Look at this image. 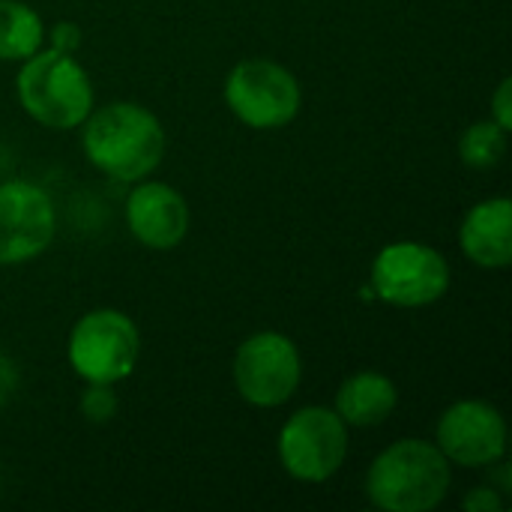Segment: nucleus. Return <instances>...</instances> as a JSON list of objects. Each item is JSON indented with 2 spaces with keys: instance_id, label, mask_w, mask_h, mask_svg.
<instances>
[{
  "instance_id": "6",
  "label": "nucleus",
  "mask_w": 512,
  "mask_h": 512,
  "mask_svg": "<svg viewBox=\"0 0 512 512\" xmlns=\"http://www.w3.org/2000/svg\"><path fill=\"white\" fill-rule=\"evenodd\" d=\"M228 111L249 129H282L297 120L303 108V87L297 75L267 57L240 60L222 87Z\"/></svg>"
},
{
  "instance_id": "13",
  "label": "nucleus",
  "mask_w": 512,
  "mask_h": 512,
  "mask_svg": "<svg viewBox=\"0 0 512 512\" xmlns=\"http://www.w3.org/2000/svg\"><path fill=\"white\" fill-rule=\"evenodd\" d=\"M396 405H399V387L393 384V378L378 369H363L342 381V387L336 390L333 411L345 420V426L372 429L387 423Z\"/></svg>"
},
{
  "instance_id": "1",
  "label": "nucleus",
  "mask_w": 512,
  "mask_h": 512,
  "mask_svg": "<svg viewBox=\"0 0 512 512\" xmlns=\"http://www.w3.org/2000/svg\"><path fill=\"white\" fill-rule=\"evenodd\" d=\"M165 126L141 102H108L81 123L87 162L111 180L138 183L150 177L165 156Z\"/></svg>"
},
{
  "instance_id": "20",
  "label": "nucleus",
  "mask_w": 512,
  "mask_h": 512,
  "mask_svg": "<svg viewBox=\"0 0 512 512\" xmlns=\"http://www.w3.org/2000/svg\"><path fill=\"white\" fill-rule=\"evenodd\" d=\"M18 384H21V372H18V363L9 357V354H3L0 351V408L15 396V390H18Z\"/></svg>"
},
{
  "instance_id": "15",
  "label": "nucleus",
  "mask_w": 512,
  "mask_h": 512,
  "mask_svg": "<svg viewBox=\"0 0 512 512\" xmlns=\"http://www.w3.org/2000/svg\"><path fill=\"white\" fill-rule=\"evenodd\" d=\"M507 141H510V132L501 129L492 117L477 120L459 138V159L468 168L489 171V168L501 165V159L507 156Z\"/></svg>"
},
{
  "instance_id": "8",
  "label": "nucleus",
  "mask_w": 512,
  "mask_h": 512,
  "mask_svg": "<svg viewBox=\"0 0 512 512\" xmlns=\"http://www.w3.org/2000/svg\"><path fill=\"white\" fill-rule=\"evenodd\" d=\"M231 372L246 405L279 408L294 399L303 381V357L291 336L279 330H261L240 342Z\"/></svg>"
},
{
  "instance_id": "11",
  "label": "nucleus",
  "mask_w": 512,
  "mask_h": 512,
  "mask_svg": "<svg viewBox=\"0 0 512 512\" xmlns=\"http://www.w3.org/2000/svg\"><path fill=\"white\" fill-rule=\"evenodd\" d=\"M189 222V204L171 183L144 177L126 198L129 234L153 252L177 249L189 234Z\"/></svg>"
},
{
  "instance_id": "10",
  "label": "nucleus",
  "mask_w": 512,
  "mask_h": 512,
  "mask_svg": "<svg viewBox=\"0 0 512 512\" xmlns=\"http://www.w3.org/2000/svg\"><path fill=\"white\" fill-rule=\"evenodd\" d=\"M57 234L51 195L27 180L0 183V267L39 258Z\"/></svg>"
},
{
  "instance_id": "3",
  "label": "nucleus",
  "mask_w": 512,
  "mask_h": 512,
  "mask_svg": "<svg viewBox=\"0 0 512 512\" xmlns=\"http://www.w3.org/2000/svg\"><path fill=\"white\" fill-rule=\"evenodd\" d=\"M15 96L24 114L45 129H78L96 108V90L87 69L75 54H63L48 45L21 60Z\"/></svg>"
},
{
  "instance_id": "7",
  "label": "nucleus",
  "mask_w": 512,
  "mask_h": 512,
  "mask_svg": "<svg viewBox=\"0 0 512 512\" xmlns=\"http://www.w3.org/2000/svg\"><path fill=\"white\" fill-rule=\"evenodd\" d=\"M348 426L327 405L297 408L279 429L276 453L282 471L297 483H327L348 459Z\"/></svg>"
},
{
  "instance_id": "2",
  "label": "nucleus",
  "mask_w": 512,
  "mask_h": 512,
  "mask_svg": "<svg viewBox=\"0 0 512 512\" xmlns=\"http://www.w3.org/2000/svg\"><path fill=\"white\" fill-rule=\"evenodd\" d=\"M453 465L435 441L402 438L381 450L366 471V498L384 512L435 510L453 486Z\"/></svg>"
},
{
  "instance_id": "12",
  "label": "nucleus",
  "mask_w": 512,
  "mask_h": 512,
  "mask_svg": "<svg viewBox=\"0 0 512 512\" xmlns=\"http://www.w3.org/2000/svg\"><path fill=\"white\" fill-rule=\"evenodd\" d=\"M459 249L483 270H507L512 264V201L507 195L474 204L459 225Z\"/></svg>"
},
{
  "instance_id": "17",
  "label": "nucleus",
  "mask_w": 512,
  "mask_h": 512,
  "mask_svg": "<svg viewBox=\"0 0 512 512\" xmlns=\"http://www.w3.org/2000/svg\"><path fill=\"white\" fill-rule=\"evenodd\" d=\"M45 45L63 54H78L81 48V27L75 21H57L45 30Z\"/></svg>"
},
{
  "instance_id": "16",
  "label": "nucleus",
  "mask_w": 512,
  "mask_h": 512,
  "mask_svg": "<svg viewBox=\"0 0 512 512\" xmlns=\"http://www.w3.org/2000/svg\"><path fill=\"white\" fill-rule=\"evenodd\" d=\"M78 411L93 426L111 423L120 411V396H117L114 384H87V390L78 399Z\"/></svg>"
},
{
  "instance_id": "18",
  "label": "nucleus",
  "mask_w": 512,
  "mask_h": 512,
  "mask_svg": "<svg viewBox=\"0 0 512 512\" xmlns=\"http://www.w3.org/2000/svg\"><path fill=\"white\" fill-rule=\"evenodd\" d=\"M507 507V501H504V495L489 483V486H477V489H471L465 498H462V510L468 512H501Z\"/></svg>"
},
{
  "instance_id": "14",
  "label": "nucleus",
  "mask_w": 512,
  "mask_h": 512,
  "mask_svg": "<svg viewBox=\"0 0 512 512\" xmlns=\"http://www.w3.org/2000/svg\"><path fill=\"white\" fill-rule=\"evenodd\" d=\"M45 45L39 12L21 0H0V60L21 63Z\"/></svg>"
},
{
  "instance_id": "5",
  "label": "nucleus",
  "mask_w": 512,
  "mask_h": 512,
  "mask_svg": "<svg viewBox=\"0 0 512 512\" xmlns=\"http://www.w3.org/2000/svg\"><path fill=\"white\" fill-rule=\"evenodd\" d=\"M66 357L72 372L84 384H120L126 381L141 357L138 324L120 309L84 312L66 342Z\"/></svg>"
},
{
  "instance_id": "4",
  "label": "nucleus",
  "mask_w": 512,
  "mask_h": 512,
  "mask_svg": "<svg viewBox=\"0 0 512 512\" xmlns=\"http://www.w3.org/2000/svg\"><path fill=\"white\" fill-rule=\"evenodd\" d=\"M453 282L447 258L420 240H396L378 249L369 267V291L396 309H426L447 297Z\"/></svg>"
},
{
  "instance_id": "9",
  "label": "nucleus",
  "mask_w": 512,
  "mask_h": 512,
  "mask_svg": "<svg viewBox=\"0 0 512 512\" xmlns=\"http://www.w3.org/2000/svg\"><path fill=\"white\" fill-rule=\"evenodd\" d=\"M435 447L450 465L492 468L507 459V420L486 399H459L438 417Z\"/></svg>"
},
{
  "instance_id": "19",
  "label": "nucleus",
  "mask_w": 512,
  "mask_h": 512,
  "mask_svg": "<svg viewBox=\"0 0 512 512\" xmlns=\"http://www.w3.org/2000/svg\"><path fill=\"white\" fill-rule=\"evenodd\" d=\"M501 129L512 132V81L501 78V84L492 93V114H489Z\"/></svg>"
}]
</instances>
